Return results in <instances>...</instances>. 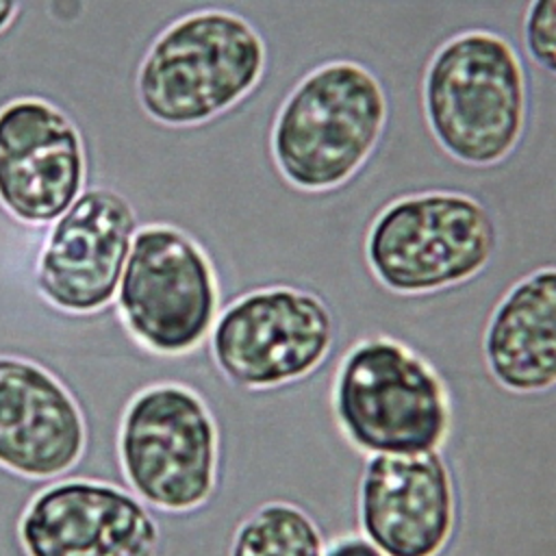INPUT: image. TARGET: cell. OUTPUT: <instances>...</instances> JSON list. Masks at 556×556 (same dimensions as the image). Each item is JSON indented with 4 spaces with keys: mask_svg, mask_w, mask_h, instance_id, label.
I'll return each mask as SVG.
<instances>
[{
    "mask_svg": "<svg viewBox=\"0 0 556 556\" xmlns=\"http://www.w3.org/2000/svg\"><path fill=\"white\" fill-rule=\"evenodd\" d=\"M521 33L528 56L556 76V0H530Z\"/></svg>",
    "mask_w": 556,
    "mask_h": 556,
    "instance_id": "2e32d148",
    "label": "cell"
},
{
    "mask_svg": "<svg viewBox=\"0 0 556 556\" xmlns=\"http://www.w3.org/2000/svg\"><path fill=\"white\" fill-rule=\"evenodd\" d=\"M332 408L345 439L365 454L432 452L450 430L441 378L391 337H369L348 350L334 376Z\"/></svg>",
    "mask_w": 556,
    "mask_h": 556,
    "instance_id": "8992f818",
    "label": "cell"
},
{
    "mask_svg": "<svg viewBox=\"0 0 556 556\" xmlns=\"http://www.w3.org/2000/svg\"><path fill=\"white\" fill-rule=\"evenodd\" d=\"M491 211L458 189H426L393 198L371 219L365 261L397 295H430L476 278L493 258Z\"/></svg>",
    "mask_w": 556,
    "mask_h": 556,
    "instance_id": "277c9868",
    "label": "cell"
},
{
    "mask_svg": "<svg viewBox=\"0 0 556 556\" xmlns=\"http://www.w3.org/2000/svg\"><path fill=\"white\" fill-rule=\"evenodd\" d=\"M324 536L313 517L291 502H265L235 528L228 556H324Z\"/></svg>",
    "mask_w": 556,
    "mask_h": 556,
    "instance_id": "9a60e30c",
    "label": "cell"
},
{
    "mask_svg": "<svg viewBox=\"0 0 556 556\" xmlns=\"http://www.w3.org/2000/svg\"><path fill=\"white\" fill-rule=\"evenodd\" d=\"M426 126L439 148L469 167H493L519 146L530 85L517 48L500 33L467 28L432 52L421 80Z\"/></svg>",
    "mask_w": 556,
    "mask_h": 556,
    "instance_id": "7a4b0ae2",
    "label": "cell"
},
{
    "mask_svg": "<svg viewBox=\"0 0 556 556\" xmlns=\"http://www.w3.org/2000/svg\"><path fill=\"white\" fill-rule=\"evenodd\" d=\"M117 454L130 491L146 506L193 513L217 493L219 424L189 384L156 382L141 389L124 410Z\"/></svg>",
    "mask_w": 556,
    "mask_h": 556,
    "instance_id": "5b68a950",
    "label": "cell"
},
{
    "mask_svg": "<svg viewBox=\"0 0 556 556\" xmlns=\"http://www.w3.org/2000/svg\"><path fill=\"white\" fill-rule=\"evenodd\" d=\"M17 2L20 0H0V30H4L9 26V22L13 20V15L17 11Z\"/></svg>",
    "mask_w": 556,
    "mask_h": 556,
    "instance_id": "ac0fdd59",
    "label": "cell"
},
{
    "mask_svg": "<svg viewBox=\"0 0 556 556\" xmlns=\"http://www.w3.org/2000/svg\"><path fill=\"white\" fill-rule=\"evenodd\" d=\"M85 148L76 126L39 98L0 109V204L26 226L56 222L85 185Z\"/></svg>",
    "mask_w": 556,
    "mask_h": 556,
    "instance_id": "8fae6325",
    "label": "cell"
},
{
    "mask_svg": "<svg viewBox=\"0 0 556 556\" xmlns=\"http://www.w3.org/2000/svg\"><path fill=\"white\" fill-rule=\"evenodd\" d=\"M117 311L146 350H198L219 315V278L202 245L172 224L135 232L117 289Z\"/></svg>",
    "mask_w": 556,
    "mask_h": 556,
    "instance_id": "52a82bcc",
    "label": "cell"
},
{
    "mask_svg": "<svg viewBox=\"0 0 556 556\" xmlns=\"http://www.w3.org/2000/svg\"><path fill=\"white\" fill-rule=\"evenodd\" d=\"M132 204L113 189H87L50 226L35 265L39 295L72 315L113 302L137 232Z\"/></svg>",
    "mask_w": 556,
    "mask_h": 556,
    "instance_id": "9c48e42d",
    "label": "cell"
},
{
    "mask_svg": "<svg viewBox=\"0 0 556 556\" xmlns=\"http://www.w3.org/2000/svg\"><path fill=\"white\" fill-rule=\"evenodd\" d=\"M267 43L250 20L198 9L169 24L137 72V98L150 119L172 128L213 122L265 78Z\"/></svg>",
    "mask_w": 556,
    "mask_h": 556,
    "instance_id": "3957f363",
    "label": "cell"
},
{
    "mask_svg": "<svg viewBox=\"0 0 556 556\" xmlns=\"http://www.w3.org/2000/svg\"><path fill=\"white\" fill-rule=\"evenodd\" d=\"M26 556H156L159 521L132 491L67 478L39 489L17 521Z\"/></svg>",
    "mask_w": 556,
    "mask_h": 556,
    "instance_id": "30bf717a",
    "label": "cell"
},
{
    "mask_svg": "<svg viewBox=\"0 0 556 556\" xmlns=\"http://www.w3.org/2000/svg\"><path fill=\"white\" fill-rule=\"evenodd\" d=\"M482 354L493 380L513 393L556 387V265L526 274L502 295Z\"/></svg>",
    "mask_w": 556,
    "mask_h": 556,
    "instance_id": "5bb4252c",
    "label": "cell"
},
{
    "mask_svg": "<svg viewBox=\"0 0 556 556\" xmlns=\"http://www.w3.org/2000/svg\"><path fill=\"white\" fill-rule=\"evenodd\" d=\"M389 113L387 89L367 65L324 61L282 98L269 130L271 163L298 191H337L374 156Z\"/></svg>",
    "mask_w": 556,
    "mask_h": 556,
    "instance_id": "6da1fadb",
    "label": "cell"
},
{
    "mask_svg": "<svg viewBox=\"0 0 556 556\" xmlns=\"http://www.w3.org/2000/svg\"><path fill=\"white\" fill-rule=\"evenodd\" d=\"M334 343V317L313 291L291 285L252 289L215 319L208 352L217 371L250 391L276 389L315 371Z\"/></svg>",
    "mask_w": 556,
    "mask_h": 556,
    "instance_id": "ba28073f",
    "label": "cell"
},
{
    "mask_svg": "<svg viewBox=\"0 0 556 556\" xmlns=\"http://www.w3.org/2000/svg\"><path fill=\"white\" fill-rule=\"evenodd\" d=\"M363 536L387 556H439L456 523V493L443 456L369 454L356 493Z\"/></svg>",
    "mask_w": 556,
    "mask_h": 556,
    "instance_id": "7c38bea8",
    "label": "cell"
},
{
    "mask_svg": "<svg viewBox=\"0 0 556 556\" xmlns=\"http://www.w3.org/2000/svg\"><path fill=\"white\" fill-rule=\"evenodd\" d=\"M324 556H387L384 552H380L371 541H367L365 536H341L337 539L326 552Z\"/></svg>",
    "mask_w": 556,
    "mask_h": 556,
    "instance_id": "e0dca14e",
    "label": "cell"
},
{
    "mask_svg": "<svg viewBox=\"0 0 556 556\" xmlns=\"http://www.w3.org/2000/svg\"><path fill=\"white\" fill-rule=\"evenodd\" d=\"M85 445L87 424L67 387L35 361L0 356V467L54 482Z\"/></svg>",
    "mask_w": 556,
    "mask_h": 556,
    "instance_id": "4fadbf2b",
    "label": "cell"
}]
</instances>
